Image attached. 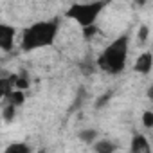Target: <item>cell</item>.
<instances>
[{
  "instance_id": "obj_1",
  "label": "cell",
  "mask_w": 153,
  "mask_h": 153,
  "mask_svg": "<svg viewBox=\"0 0 153 153\" xmlns=\"http://www.w3.org/2000/svg\"><path fill=\"white\" fill-rule=\"evenodd\" d=\"M58 31H59V20L58 18L36 22V24L29 25L27 29H24L22 38H20V47L25 52L45 49V47L54 43Z\"/></svg>"
},
{
  "instance_id": "obj_2",
  "label": "cell",
  "mask_w": 153,
  "mask_h": 153,
  "mask_svg": "<svg viewBox=\"0 0 153 153\" xmlns=\"http://www.w3.org/2000/svg\"><path fill=\"white\" fill-rule=\"evenodd\" d=\"M128 49H130V36L121 34L110 45H106L103 49V52L97 56V59H96L97 68H101L103 72L112 74V76L121 74L124 70V67H126Z\"/></svg>"
},
{
  "instance_id": "obj_3",
  "label": "cell",
  "mask_w": 153,
  "mask_h": 153,
  "mask_svg": "<svg viewBox=\"0 0 153 153\" xmlns=\"http://www.w3.org/2000/svg\"><path fill=\"white\" fill-rule=\"evenodd\" d=\"M108 4V0H94V2H78V4H72L70 9L67 11V18L74 20L78 25L87 27L96 24V20L99 18V15L103 13L105 6Z\"/></svg>"
},
{
  "instance_id": "obj_4",
  "label": "cell",
  "mask_w": 153,
  "mask_h": 153,
  "mask_svg": "<svg viewBox=\"0 0 153 153\" xmlns=\"http://www.w3.org/2000/svg\"><path fill=\"white\" fill-rule=\"evenodd\" d=\"M15 40H16V29L0 22V51L9 52L15 47Z\"/></svg>"
},
{
  "instance_id": "obj_5",
  "label": "cell",
  "mask_w": 153,
  "mask_h": 153,
  "mask_svg": "<svg viewBox=\"0 0 153 153\" xmlns=\"http://www.w3.org/2000/svg\"><path fill=\"white\" fill-rule=\"evenodd\" d=\"M151 67H153V56H151V52H148V51L142 52V54L135 59V65H133L135 72H139V74H149Z\"/></svg>"
},
{
  "instance_id": "obj_6",
  "label": "cell",
  "mask_w": 153,
  "mask_h": 153,
  "mask_svg": "<svg viewBox=\"0 0 153 153\" xmlns=\"http://www.w3.org/2000/svg\"><path fill=\"white\" fill-rule=\"evenodd\" d=\"M130 149H131V153H149V151H151V148H149V144H148V139H146L144 135H135V137L131 139Z\"/></svg>"
},
{
  "instance_id": "obj_7",
  "label": "cell",
  "mask_w": 153,
  "mask_h": 153,
  "mask_svg": "<svg viewBox=\"0 0 153 153\" xmlns=\"http://www.w3.org/2000/svg\"><path fill=\"white\" fill-rule=\"evenodd\" d=\"M15 88V76L11 78H0V103L6 99V96Z\"/></svg>"
},
{
  "instance_id": "obj_8",
  "label": "cell",
  "mask_w": 153,
  "mask_h": 153,
  "mask_svg": "<svg viewBox=\"0 0 153 153\" xmlns=\"http://www.w3.org/2000/svg\"><path fill=\"white\" fill-rule=\"evenodd\" d=\"M6 101L9 103V105H13V106H20V105H24V101H25V96H24V90H20V88H13L7 96H6Z\"/></svg>"
},
{
  "instance_id": "obj_9",
  "label": "cell",
  "mask_w": 153,
  "mask_h": 153,
  "mask_svg": "<svg viewBox=\"0 0 153 153\" xmlns=\"http://www.w3.org/2000/svg\"><path fill=\"white\" fill-rule=\"evenodd\" d=\"M94 149L99 153H112V151H115V146L110 140H97L94 144Z\"/></svg>"
},
{
  "instance_id": "obj_10",
  "label": "cell",
  "mask_w": 153,
  "mask_h": 153,
  "mask_svg": "<svg viewBox=\"0 0 153 153\" xmlns=\"http://www.w3.org/2000/svg\"><path fill=\"white\" fill-rule=\"evenodd\" d=\"M6 151H7V153H29V151H31V148H29L27 144H24V142H16V144L7 146V148H6Z\"/></svg>"
},
{
  "instance_id": "obj_11",
  "label": "cell",
  "mask_w": 153,
  "mask_h": 153,
  "mask_svg": "<svg viewBox=\"0 0 153 153\" xmlns=\"http://www.w3.org/2000/svg\"><path fill=\"white\" fill-rule=\"evenodd\" d=\"M15 114H16V106H13V105H6L4 106V110H2V117H4V121L6 123H11L13 119H15Z\"/></svg>"
},
{
  "instance_id": "obj_12",
  "label": "cell",
  "mask_w": 153,
  "mask_h": 153,
  "mask_svg": "<svg viewBox=\"0 0 153 153\" xmlns=\"http://www.w3.org/2000/svg\"><path fill=\"white\" fill-rule=\"evenodd\" d=\"M142 124H144L146 128H151V126H153V112H151V110H146V112L142 114Z\"/></svg>"
},
{
  "instance_id": "obj_13",
  "label": "cell",
  "mask_w": 153,
  "mask_h": 153,
  "mask_svg": "<svg viewBox=\"0 0 153 153\" xmlns=\"http://www.w3.org/2000/svg\"><path fill=\"white\" fill-rule=\"evenodd\" d=\"M79 137H81L85 142H90V140H94V139L97 137V131H96V130H85V131L79 133Z\"/></svg>"
},
{
  "instance_id": "obj_14",
  "label": "cell",
  "mask_w": 153,
  "mask_h": 153,
  "mask_svg": "<svg viewBox=\"0 0 153 153\" xmlns=\"http://www.w3.org/2000/svg\"><path fill=\"white\" fill-rule=\"evenodd\" d=\"M148 34H149V27H148V25H140V27H139V33H137L139 40H140V42H146V40H148Z\"/></svg>"
}]
</instances>
